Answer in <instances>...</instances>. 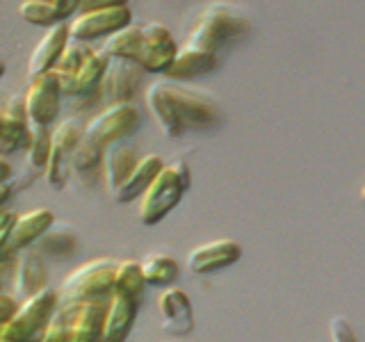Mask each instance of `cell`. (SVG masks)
<instances>
[{
	"label": "cell",
	"instance_id": "1",
	"mask_svg": "<svg viewBox=\"0 0 365 342\" xmlns=\"http://www.w3.org/2000/svg\"><path fill=\"white\" fill-rule=\"evenodd\" d=\"M192 185L190 167L182 160H169L158 171L151 185L140 197V222L144 226H153L163 222L165 217L180 203L182 194Z\"/></svg>",
	"mask_w": 365,
	"mask_h": 342
},
{
	"label": "cell",
	"instance_id": "2",
	"mask_svg": "<svg viewBox=\"0 0 365 342\" xmlns=\"http://www.w3.org/2000/svg\"><path fill=\"white\" fill-rule=\"evenodd\" d=\"M60 296L51 288L23 299L7 322L0 324V340L7 342H41L55 315Z\"/></svg>",
	"mask_w": 365,
	"mask_h": 342
},
{
	"label": "cell",
	"instance_id": "3",
	"mask_svg": "<svg viewBox=\"0 0 365 342\" xmlns=\"http://www.w3.org/2000/svg\"><path fill=\"white\" fill-rule=\"evenodd\" d=\"M247 30H249V21L242 14H237L233 7L217 3V5H210L199 16L185 46L217 53V48H222L224 43L237 39L240 34H245Z\"/></svg>",
	"mask_w": 365,
	"mask_h": 342
},
{
	"label": "cell",
	"instance_id": "4",
	"mask_svg": "<svg viewBox=\"0 0 365 342\" xmlns=\"http://www.w3.org/2000/svg\"><path fill=\"white\" fill-rule=\"evenodd\" d=\"M114 269L117 260L94 258L85 265L76 267L62 283L64 301H94L110 299L114 285Z\"/></svg>",
	"mask_w": 365,
	"mask_h": 342
},
{
	"label": "cell",
	"instance_id": "5",
	"mask_svg": "<svg viewBox=\"0 0 365 342\" xmlns=\"http://www.w3.org/2000/svg\"><path fill=\"white\" fill-rule=\"evenodd\" d=\"M140 123H142L140 110L133 103H117V105H108L96 117H91L83 128V137L91 144L106 148L133 135L140 128Z\"/></svg>",
	"mask_w": 365,
	"mask_h": 342
},
{
	"label": "cell",
	"instance_id": "6",
	"mask_svg": "<svg viewBox=\"0 0 365 342\" xmlns=\"http://www.w3.org/2000/svg\"><path fill=\"white\" fill-rule=\"evenodd\" d=\"M83 140V128L76 119H66L51 130V153L43 165L46 182L53 190H64L71 178V155Z\"/></svg>",
	"mask_w": 365,
	"mask_h": 342
},
{
	"label": "cell",
	"instance_id": "7",
	"mask_svg": "<svg viewBox=\"0 0 365 342\" xmlns=\"http://www.w3.org/2000/svg\"><path fill=\"white\" fill-rule=\"evenodd\" d=\"M178 53V43L171 37L167 26L151 21L142 26V43L140 53L135 57V64L146 73H165L171 60Z\"/></svg>",
	"mask_w": 365,
	"mask_h": 342
},
{
	"label": "cell",
	"instance_id": "8",
	"mask_svg": "<svg viewBox=\"0 0 365 342\" xmlns=\"http://www.w3.org/2000/svg\"><path fill=\"white\" fill-rule=\"evenodd\" d=\"M142 83V68L130 60H119L110 57L106 73L101 78L98 94L101 103L106 105H117V103H133L137 87Z\"/></svg>",
	"mask_w": 365,
	"mask_h": 342
},
{
	"label": "cell",
	"instance_id": "9",
	"mask_svg": "<svg viewBox=\"0 0 365 342\" xmlns=\"http://www.w3.org/2000/svg\"><path fill=\"white\" fill-rule=\"evenodd\" d=\"M130 16L133 14L128 5L80 11V14L68 23V34H71V39H80V41H91L96 37H106V34L110 37L112 32L130 26Z\"/></svg>",
	"mask_w": 365,
	"mask_h": 342
},
{
	"label": "cell",
	"instance_id": "10",
	"mask_svg": "<svg viewBox=\"0 0 365 342\" xmlns=\"http://www.w3.org/2000/svg\"><path fill=\"white\" fill-rule=\"evenodd\" d=\"M23 98H26L28 121L39 123V125L55 123L62 108V94L51 73L30 78V87L26 94H23Z\"/></svg>",
	"mask_w": 365,
	"mask_h": 342
},
{
	"label": "cell",
	"instance_id": "11",
	"mask_svg": "<svg viewBox=\"0 0 365 342\" xmlns=\"http://www.w3.org/2000/svg\"><path fill=\"white\" fill-rule=\"evenodd\" d=\"M167 96L174 103V108L178 112V117L182 121V125L187 128H208V125L217 123L220 119V110L217 105L205 98L201 94H194V91L185 89V87H178L174 83H163Z\"/></svg>",
	"mask_w": 365,
	"mask_h": 342
},
{
	"label": "cell",
	"instance_id": "12",
	"mask_svg": "<svg viewBox=\"0 0 365 342\" xmlns=\"http://www.w3.org/2000/svg\"><path fill=\"white\" fill-rule=\"evenodd\" d=\"M240 258H242V247L235 239L222 237L194 247L187 254V269L192 274H210L235 265Z\"/></svg>",
	"mask_w": 365,
	"mask_h": 342
},
{
	"label": "cell",
	"instance_id": "13",
	"mask_svg": "<svg viewBox=\"0 0 365 342\" xmlns=\"http://www.w3.org/2000/svg\"><path fill=\"white\" fill-rule=\"evenodd\" d=\"M160 315H163V331L169 336H187L194 331V311L190 296L180 288H165L158 299Z\"/></svg>",
	"mask_w": 365,
	"mask_h": 342
},
{
	"label": "cell",
	"instance_id": "14",
	"mask_svg": "<svg viewBox=\"0 0 365 342\" xmlns=\"http://www.w3.org/2000/svg\"><path fill=\"white\" fill-rule=\"evenodd\" d=\"M53 224H55V212L48 208H34L30 212L16 214L14 226H11L9 237H7L5 251L7 254H16V251L32 247Z\"/></svg>",
	"mask_w": 365,
	"mask_h": 342
},
{
	"label": "cell",
	"instance_id": "15",
	"mask_svg": "<svg viewBox=\"0 0 365 342\" xmlns=\"http://www.w3.org/2000/svg\"><path fill=\"white\" fill-rule=\"evenodd\" d=\"M137 162H140L137 148L123 140L103 148V180H106V190L110 197L117 194Z\"/></svg>",
	"mask_w": 365,
	"mask_h": 342
},
{
	"label": "cell",
	"instance_id": "16",
	"mask_svg": "<svg viewBox=\"0 0 365 342\" xmlns=\"http://www.w3.org/2000/svg\"><path fill=\"white\" fill-rule=\"evenodd\" d=\"M68 39H71V34H68L66 21H60V23H55L53 28H48V32L43 34L41 41L34 46V51L30 55L28 76L37 78V76L48 73L51 68H55V64H57V60H60V55H62Z\"/></svg>",
	"mask_w": 365,
	"mask_h": 342
},
{
	"label": "cell",
	"instance_id": "17",
	"mask_svg": "<svg viewBox=\"0 0 365 342\" xmlns=\"http://www.w3.org/2000/svg\"><path fill=\"white\" fill-rule=\"evenodd\" d=\"M215 68H217V53L182 46V48H178L176 57L171 60L169 68L163 76L169 83H182V80H192V78L210 73Z\"/></svg>",
	"mask_w": 365,
	"mask_h": 342
},
{
	"label": "cell",
	"instance_id": "18",
	"mask_svg": "<svg viewBox=\"0 0 365 342\" xmlns=\"http://www.w3.org/2000/svg\"><path fill=\"white\" fill-rule=\"evenodd\" d=\"M137 313H140V304L112 294L106 308V317H103L101 342H125L133 331Z\"/></svg>",
	"mask_w": 365,
	"mask_h": 342
},
{
	"label": "cell",
	"instance_id": "19",
	"mask_svg": "<svg viewBox=\"0 0 365 342\" xmlns=\"http://www.w3.org/2000/svg\"><path fill=\"white\" fill-rule=\"evenodd\" d=\"M14 288L21 299L37 294L48 288V271H46L43 258L37 251H23L19 262H16V276H14Z\"/></svg>",
	"mask_w": 365,
	"mask_h": 342
},
{
	"label": "cell",
	"instance_id": "20",
	"mask_svg": "<svg viewBox=\"0 0 365 342\" xmlns=\"http://www.w3.org/2000/svg\"><path fill=\"white\" fill-rule=\"evenodd\" d=\"M165 167V157H160L155 153L140 157V162L135 165V169L130 171V176L123 180V185L114 194V201L117 203H130L135 199H140L144 190L151 185V180L158 176V171Z\"/></svg>",
	"mask_w": 365,
	"mask_h": 342
},
{
	"label": "cell",
	"instance_id": "21",
	"mask_svg": "<svg viewBox=\"0 0 365 342\" xmlns=\"http://www.w3.org/2000/svg\"><path fill=\"white\" fill-rule=\"evenodd\" d=\"M146 105L167 137H180L185 133V125H182L174 103H171V98L167 96L163 83H153L146 89Z\"/></svg>",
	"mask_w": 365,
	"mask_h": 342
},
{
	"label": "cell",
	"instance_id": "22",
	"mask_svg": "<svg viewBox=\"0 0 365 342\" xmlns=\"http://www.w3.org/2000/svg\"><path fill=\"white\" fill-rule=\"evenodd\" d=\"M37 254L39 256H51V258H71L78 251V235L71 226L66 224H53L48 231H46L37 242Z\"/></svg>",
	"mask_w": 365,
	"mask_h": 342
},
{
	"label": "cell",
	"instance_id": "23",
	"mask_svg": "<svg viewBox=\"0 0 365 342\" xmlns=\"http://www.w3.org/2000/svg\"><path fill=\"white\" fill-rule=\"evenodd\" d=\"M146 288L142 265L137 260H121L114 269V285L112 294H119L123 299H130L135 304H142V294Z\"/></svg>",
	"mask_w": 365,
	"mask_h": 342
},
{
	"label": "cell",
	"instance_id": "24",
	"mask_svg": "<svg viewBox=\"0 0 365 342\" xmlns=\"http://www.w3.org/2000/svg\"><path fill=\"white\" fill-rule=\"evenodd\" d=\"M142 274L146 285H155V288H169L171 283L178 281V262L167 254H151L142 262Z\"/></svg>",
	"mask_w": 365,
	"mask_h": 342
},
{
	"label": "cell",
	"instance_id": "25",
	"mask_svg": "<svg viewBox=\"0 0 365 342\" xmlns=\"http://www.w3.org/2000/svg\"><path fill=\"white\" fill-rule=\"evenodd\" d=\"M142 43V26H125L117 32H112L103 43V53L108 57H119V60L135 62Z\"/></svg>",
	"mask_w": 365,
	"mask_h": 342
},
{
	"label": "cell",
	"instance_id": "26",
	"mask_svg": "<svg viewBox=\"0 0 365 342\" xmlns=\"http://www.w3.org/2000/svg\"><path fill=\"white\" fill-rule=\"evenodd\" d=\"M30 142L28 121H19L9 117L5 110H0V157L11 155L26 148Z\"/></svg>",
	"mask_w": 365,
	"mask_h": 342
},
{
	"label": "cell",
	"instance_id": "27",
	"mask_svg": "<svg viewBox=\"0 0 365 342\" xmlns=\"http://www.w3.org/2000/svg\"><path fill=\"white\" fill-rule=\"evenodd\" d=\"M101 169H103V148L83 137L71 155V171L83 180L85 178L94 180L101 174Z\"/></svg>",
	"mask_w": 365,
	"mask_h": 342
},
{
	"label": "cell",
	"instance_id": "28",
	"mask_svg": "<svg viewBox=\"0 0 365 342\" xmlns=\"http://www.w3.org/2000/svg\"><path fill=\"white\" fill-rule=\"evenodd\" d=\"M108 60L110 57L103 51H94L83 64L78 66V71L73 73L76 85H78V96H83V94H87V91L96 89L101 85V78H103V73H106Z\"/></svg>",
	"mask_w": 365,
	"mask_h": 342
},
{
	"label": "cell",
	"instance_id": "29",
	"mask_svg": "<svg viewBox=\"0 0 365 342\" xmlns=\"http://www.w3.org/2000/svg\"><path fill=\"white\" fill-rule=\"evenodd\" d=\"M28 130H30V142L26 146L28 165L34 169H43L51 153V130H48V125H39L32 121H28Z\"/></svg>",
	"mask_w": 365,
	"mask_h": 342
},
{
	"label": "cell",
	"instance_id": "30",
	"mask_svg": "<svg viewBox=\"0 0 365 342\" xmlns=\"http://www.w3.org/2000/svg\"><path fill=\"white\" fill-rule=\"evenodd\" d=\"M19 14L26 23L39 28H53L55 23H60L53 0H23L19 5Z\"/></svg>",
	"mask_w": 365,
	"mask_h": 342
},
{
	"label": "cell",
	"instance_id": "31",
	"mask_svg": "<svg viewBox=\"0 0 365 342\" xmlns=\"http://www.w3.org/2000/svg\"><path fill=\"white\" fill-rule=\"evenodd\" d=\"M91 53H94V51L89 48L87 41L68 39L66 46H64V51H62V55H60V60H57V64H55V68H57V71L76 73L78 66L83 64Z\"/></svg>",
	"mask_w": 365,
	"mask_h": 342
},
{
	"label": "cell",
	"instance_id": "32",
	"mask_svg": "<svg viewBox=\"0 0 365 342\" xmlns=\"http://www.w3.org/2000/svg\"><path fill=\"white\" fill-rule=\"evenodd\" d=\"M329 331H331V338L334 342H359L356 336H354V328L347 322L345 317H334L329 322Z\"/></svg>",
	"mask_w": 365,
	"mask_h": 342
},
{
	"label": "cell",
	"instance_id": "33",
	"mask_svg": "<svg viewBox=\"0 0 365 342\" xmlns=\"http://www.w3.org/2000/svg\"><path fill=\"white\" fill-rule=\"evenodd\" d=\"M14 219H16V212H9V210L0 212V262L11 256L5 251V247H7V237H9L11 226H14Z\"/></svg>",
	"mask_w": 365,
	"mask_h": 342
},
{
	"label": "cell",
	"instance_id": "34",
	"mask_svg": "<svg viewBox=\"0 0 365 342\" xmlns=\"http://www.w3.org/2000/svg\"><path fill=\"white\" fill-rule=\"evenodd\" d=\"M41 342H68V324L51 319V324H48V328H46Z\"/></svg>",
	"mask_w": 365,
	"mask_h": 342
},
{
	"label": "cell",
	"instance_id": "35",
	"mask_svg": "<svg viewBox=\"0 0 365 342\" xmlns=\"http://www.w3.org/2000/svg\"><path fill=\"white\" fill-rule=\"evenodd\" d=\"M9 117H14L19 121H28V112H26V98L23 96H11L7 100V105L3 108Z\"/></svg>",
	"mask_w": 365,
	"mask_h": 342
},
{
	"label": "cell",
	"instance_id": "36",
	"mask_svg": "<svg viewBox=\"0 0 365 342\" xmlns=\"http://www.w3.org/2000/svg\"><path fill=\"white\" fill-rule=\"evenodd\" d=\"M16 308H19V304H16L14 296L0 292V324L7 322V319L16 313Z\"/></svg>",
	"mask_w": 365,
	"mask_h": 342
},
{
	"label": "cell",
	"instance_id": "37",
	"mask_svg": "<svg viewBox=\"0 0 365 342\" xmlns=\"http://www.w3.org/2000/svg\"><path fill=\"white\" fill-rule=\"evenodd\" d=\"M53 5H55V11H57V19L64 21L68 14L78 11L80 0H53Z\"/></svg>",
	"mask_w": 365,
	"mask_h": 342
},
{
	"label": "cell",
	"instance_id": "38",
	"mask_svg": "<svg viewBox=\"0 0 365 342\" xmlns=\"http://www.w3.org/2000/svg\"><path fill=\"white\" fill-rule=\"evenodd\" d=\"M11 176H14V169H11V165L7 162V160L0 157V182H9Z\"/></svg>",
	"mask_w": 365,
	"mask_h": 342
},
{
	"label": "cell",
	"instance_id": "39",
	"mask_svg": "<svg viewBox=\"0 0 365 342\" xmlns=\"http://www.w3.org/2000/svg\"><path fill=\"white\" fill-rule=\"evenodd\" d=\"M11 182H0V212H3V208H5V203L9 201V197H11Z\"/></svg>",
	"mask_w": 365,
	"mask_h": 342
},
{
	"label": "cell",
	"instance_id": "40",
	"mask_svg": "<svg viewBox=\"0 0 365 342\" xmlns=\"http://www.w3.org/2000/svg\"><path fill=\"white\" fill-rule=\"evenodd\" d=\"M96 0H80V5H78V14L80 11H85V9H89V5H94Z\"/></svg>",
	"mask_w": 365,
	"mask_h": 342
},
{
	"label": "cell",
	"instance_id": "41",
	"mask_svg": "<svg viewBox=\"0 0 365 342\" xmlns=\"http://www.w3.org/2000/svg\"><path fill=\"white\" fill-rule=\"evenodd\" d=\"M3 73H5V62L0 60V76H3Z\"/></svg>",
	"mask_w": 365,
	"mask_h": 342
},
{
	"label": "cell",
	"instance_id": "42",
	"mask_svg": "<svg viewBox=\"0 0 365 342\" xmlns=\"http://www.w3.org/2000/svg\"><path fill=\"white\" fill-rule=\"evenodd\" d=\"M361 199H363V203H365V185H363V190H361Z\"/></svg>",
	"mask_w": 365,
	"mask_h": 342
},
{
	"label": "cell",
	"instance_id": "43",
	"mask_svg": "<svg viewBox=\"0 0 365 342\" xmlns=\"http://www.w3.org/2000/svg\"><path fill=\"white\" fill-rule=\"evenodd\" d=\"M0 290H3V281H0Z\"/></svg>",
	"mask_w": 365,
	"mask_h": 342
},
{
	"label": "cell",
	"instance_id": "44",
	"mask_svg": "<svg viewBox=\"0 0 365 342\" xmlns=\"http://www.w3.org/2000/svg\"><path fill=\"white\" fill-rule=\"evenodd\" d=\"M0 342H7V340H0Z\"/></svg>",
	"mask_w": 365,
	"mask_h": 342
}]
</instances>
